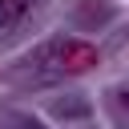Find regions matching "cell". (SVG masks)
Returning <instances> with one entry per match:
<instances>
[{
	"label": "cell",
	"instance_id": "obj_1",
	"mask_svg": "<svg viewBox=\"0 0 129 129\" xmlns=\"http://www.w3.org/2000/svg\"><path fill=\"white\" fill-rule=\"evenodd\" d=\"M56 64L64 73H89L97 64V48L89 40H60L56 44Z\"/></svg>",
	"mask_w": 129,
	"mask_h": 129
},
{
	"label": "cell",
	"instance_id": "obj_2",
	"mask_svg": "<svg viewBox=\"0 0 129 129\" xmlns=\"http://www.w3.org/2000/svg\"><path fill=\"white\" fill-rule=\"evenodd\" d=\"M28 8H32V0H0V28H16Z\"/></svg>",
	"mask_w": 129,
	"mask_h": 129
}]
</instances>
